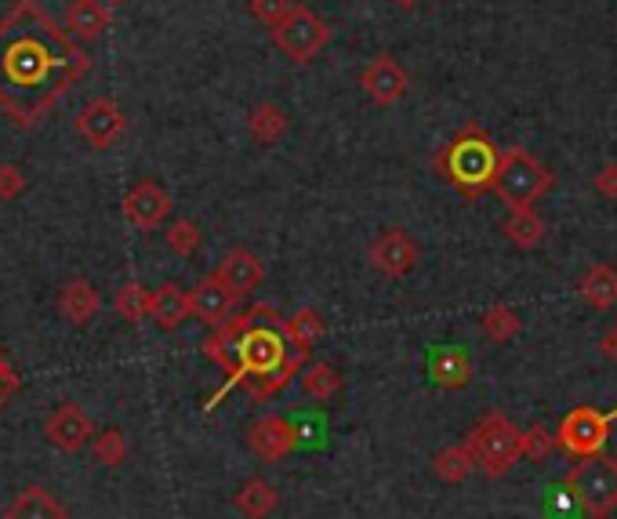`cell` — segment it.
I'll return each instance as SVG.
<instances>
[{
  "label": "cell",
  "mask_w": 617,
  "mask_h": 519,
  "mask_svg": "<svg viewBox=\"0 0 617 519\" xmlns=\"http://www.w3.org/2000/svg\"><path fill=\"white\" fill-rule=\"evenodd\" d=\"M91 70L84 48L37 0H16L0 19V110L33 127Z\"/></svg>",
  "instance_id": "6da1fadb"
},
{
  "label": "cell",
  "mask_w": 617,
  "mask_h": 519,
  "mask_svg": "<svg viewBox=\"0 0 617 519\" xmlns=\"http://www.w3.org/2000/svg\"><path fill=\"white\" fill-rule=\"evenodd\" d=\"M244 334H240V371L218 388V393L207 399V411H215L218 399H226L236 385H244L247 378H261V374L277 371L280 363L291 353V342L284 334V320L272 305H255L240 316Z\"/></svg>",
  "instance_id": "7a4b0ae2"
},
{
  "label": "cell",
  "mask_w": 617,
  "mask_h": 519,
  "mask_svg": "<svg viewBox=\"0 0 617 519\" xmlns=\"http://www.w3.org/2000/svg\"><path fill=\"white\" fill-rule=\"evenodd\" d=\"M497 164H502V157H497L494 142L483 135L480 127H462L436 157L440 175L448 178L462 197H483L487 189H494Z\"/></svg>",
  "instance_id": "3957f363"
},
{
  "label": "cell",
  "mask_w": 617,
  "mask_h": 519,
  "mask_svg": "<svg viewBox=\"0 0 617 519\" xmlns=\"http://www.w3.org/2000/svg\"><path fill=\"white\" fill-rule=\"evenodd\" d=\"M559 487L585 516L610 519L617 509V458H603V454L577 458Z\"/></svg>",
  "instance_id": "277c9868"
},
{
  "label": "cell",
  "mask_w": 617,
  "mask_h": 519,
  "mask_svg": "<svg viewBox=\"0 0 617 519\" xmlns=\"http://www.w3.org/2000/svg\"><path fill=\"white\" fill-rule=\"evenodd\" d=\"M465 444L476 458V469H483L491 479L508 476L512 465L523 458V433L497 411L483 414L476 429H469Z\"/></svg>",
  "instance_id": "5b68a950"
},
{
  "label": "cell",
  "mask_w": 617,
  "mask_h": 519,
  "mask_svg": "<svg viewBox=\"0 0 617 519\" xmlns=\"http://www.w3.org/2000/svg\"><path fill=\"white\" fill-rule=\"evenodd\" d=\"M548 186H553V175H548V167L542 160H534L531 153H523V149L502 153L494 189L508 207H531Z\"/></svg>",
  "instance_id": "8992f818"
},
{
  "label": "cell",
  "mask_w": 617,
  "mask_h": 519,
  "mask_svg": "<svg viewBox=\"0 0 617 519\" xmlns=\"http://www.w3.org/2000/svg\"><path fill=\"white\" fill-rule=\"evenodd\" d=\"M559 450H567L570 458H593L603 447H607L610 439V418L607 411H596V407H574L563 414L559 422Z\"/></svg>",
  "instance_id": "52a82bcc"
},
{
  "label": "cell",
  "mask_w": 617,
  "mask_h": 519,
  "mask_svg": "<svg viewBox=\"0 0 617 519\" xmlns=\"http://www.w3.org/2000/svg\"><path fill=\"white\" fill-rule=\"evenodd\" d=\"M327 37L331 33H327L323 19L312 15L309 8H295L280 25H272V41H277V48L295 62L317 59L323 51V44H327Z\"/></svg>",
  "instance_id": "ba28073f"
},
{
  "label": "cell",
  "mask_w": 617,
  "mask_h": 519,
  "mask_svg": "<svg viewBox=\"0 0 617 519\" xmlns=\"http://www.w3.org/2000/svg\"><path fill=\"white\" fill-rule=\"evenodd\" d=\"M247 447H251L261 461H284L287 454L298 450L295 422L287 414H266V418L251 422L247 429Z\"/></svg>",
  "instance_id": "9c48e42d"
},
{
  "label": "cell",
  "mask_w": 617,
  "mask_h": 519,
  "mask_svg": "<svg viewBox=\"0 0 617 519\" xmlns=\"http://www.w3.org/2000/svg\"><path fill=\"white\" fill-rule=\"evenodd\" d=\"M371 266L382 272V277L400 280V277H407V272L418 266V243L397 226L382 229L371 240Z\"/></svg>",
  "instance_id": "30bf717a"
},
{
  "label": "cell",
  "mask_w": 617,
  "mask_h": 519,
  "mask_svg": "<svg viewBox=\"0 0 617 519\" xmlns=\"http://www.w3.org/2000/svg\"><path fill=\"white\" fill-rule=\"evenodd\" d=\"M124 215H127V222L135 226V229H142V232L161 229L164 218L171 215V197H167V189L156 186L153 178L135 181V186L127 189V197H124Z\"/></svg>",
  "instance_id": "8fae6325"
},
{
  "label": "cell",
  "mask_w": 617,
  "mask_h": 519,
  "mask_svg": "<svg viewBox=\"0 0 617 519\" xmlns=\"http://www.w3.org/2000/svg\"><path fill=\"white\" fill-rule=\"evenodd\" d=\"M76 132L95 149H110L124 135V113L113 98H91L76 116Z\"/></svg>",
  "instance_id": "7c38bea8"
},
{
  "label": "cell",
  "mask_w": 617,
  "mask_h": 519,
  "mask_svg": "<svg viewBox=\"0 0 617 519\" xmlns=\"http://www.w3.org/2000/svg\"><path fill=\"white\" fill-rule=\"evenodd\" d=\"M193 298V316L207 323V328H222V323H229L236 313V302H240V294H236L226 280L212 272V277H204L196 288L189 291Z\"/></svg>",
  "instance_id": "4fadbf2b"
},
{
  "label": "cell",
  "mask_w": 617,
  "mask_h": 519,
  "mask_svg": "<svg viewBox=\"0 0 617 519\" xmlns=\"http://www.w3.org/2000/svg\"><path fill=\"white\" fill-rule=\"evenodd\" d=\"M44 436H48V444L55 450L76 454V450H84L91 439H95V425H91V418L76 404H62L44 422Z\"/></svg>",
  "instance_id": "5bb4252c"
},
{
  "label": "cell",
  "mask_w": 617,
  "mask_h": 519,
  "mask_svg": "<svg viewBox=\"0 0 617 519\" xmlns=\"http://www.w3.org/2000/svg\"><path fill=\"white\" fill-rule=\"evenodd\" d=\"M360 87L367 91V98L378 102V106H392L407 95V73L392 55H378L371 66L360 73Z\"/></svg>",
  "instance_id": "9a60e30c"
},
{
  "label": "cell",
  "mask_w": 617,
  "mask_h": 519,
  "mask_svg": "<svg viewBox=\"0 0 617 519\" xmlns=\"http://www.w3.org/2000/svg\"><path fill=\"white\" fill-rule=\"evenodd\" d=\"M429 378L440 388H465L472 382V360L462 345H432L429 349Z\"/></svg>",
  "instance_id": "2e32d148"
},
{
  "label": "cell",
  "mask_w": 617,
  "mask_h": 519,
  "mask_svg": "<svg viewBox=\"0 0 617 519\" xmlns=\"http://www.w3.org/2000/svg\"><path fill=\"white\" fill-rule=\"evenodd\" d=\"M110 8L102 4V0H70L65 4V15H62V25H65V33L73 37V41H99L102 33L110 30Z\"/></svg>",
  "instance_id": "e0dca14e"
},
{
  "label": "cell",
  "mask_w": 617,
  "mask_h": 519,
  "mask_svg": "<svg viewBox=\"0 0 617 519\" xmlns=\"http://www.w3.org/2000/svg\"><path fill=\"white\" fill-rule=\"evenodd\" d=\"M189 316H193V298H189V291H182L175 280H167L153 291L150 320L161 331H178Z\"/></svg>",
  "instance_id": "ac0fdd59"
},
{
  "label": "cell",
  "mask_w": 617,
  "mask_h": 519,
  "mask_svg": "<svg viewBox=\"0 0 617 519\" xmlns=\"http://www.w3.org/2000/svg\"><path fill=\"white\" fill-rule=\"evenodd\" d=\"M4 519H70L65 505L59 501L55 490L48 487H22L11 505L4 509Z\"/></svg>",
  "instance_id": "d6986e66"
},
{
  "label": "cell",
  "mask_w": 617,
  "mask_h": 519,
  "mask_svg": "<svg viewBox=\"0 0 617 519\" xmlns=\"http://www.w3.org/2000/svg\"><path fill=\"white\" fill-rule=\"evenodd\" d=\"M218 277L229 283V288L236 291V294H251V291H258L261 288V280H266V269H261V262L258 258L247 251V248H236V251H229L226 258H222L218 262Z\"/></svg>",
  "instance_id": "ffe728a7"
},
{
  "label": "cell",
  "mask_w": 617,
  "mask_h": 519,
  "mask_svg": "<svg viewBox=\"0 0 617 519\" xmlns=\"http://www.w3.org/2000/svg\"><path fill=\"white\" fill-rule=\"evenodd\" d=\"M240 334H244V320L236 316L229 323H222V328H215L212 339L204 342V356L215 360L229 378L240 371Z\"/></svg>",
  "instance_id": "44dd1931"
},
{
  "label": "cell",
  "mask_w": 617,
  "mask_h": 519,
  "mask_svg": "<svg viewBox=\"0 0 617 519\" xmlns=\"http://www.w3.org/2000/svg\"><path fill=\"white\" fill-rule=\"evenodd\" d=\"M309 360V353H301V349H291L287 353V360L280 363L277 371H269V374H261V378H247L244 388H247V396L255 399V404H266V399H272L277 393H284L287 385H291V378L301 371V363Z\"/></svg>",
  "instance_id": "7402d4cb"
},
{
  "label": "cell",
  "mask_w": 617,
  "mask_h": 519,
  "mask_svg": "<svg viewBox=\"0 0 617 519\" xmlns=\"http://www.w3.org/2000/svg\"><path fill=\"white\" fill-rule=\"evenodd\" d=\"M233 505H236V512L247 516V519H266V516L277 512L280 490L272 484H266V479H247V484L233 495Z\"/></svg>",
  "instance_id": "603a6c76"
},
{
  "label": "cell",
  "mask_w": 617,
  "mask_h": 519,
  "mask_svg": "<svg viewBox=\"0 0 617 519\" xmlns=\"http://www.w3.org/2000/svg\"><path fill=\"white\" fill-rule=\"evenodd\" d=\"M577 294L593 309H614L617 305V269L614 266H593L577 280Z\"/></svg>",
  "instance_id": "cb8c5ba5"
},
{
  "label": "cell",
  "mask_w": 617,
  "mask_h": 519,
  "mask_svg": "<svg viewBox=\"0 0 617 519\" xmlns=\"http://www.w3.org/2000/svg\"><path fill=\"white\" fill-rule=\"evenodd\" d=\"M323 331H327V320L320 309H298V313L291 320H284V334H287V342H291V349H301V353H312L317 349V342L323 339Z\"/></svg>",
  "instance_id": "d4e9b609"
},
{
  "label": "cell",
  "mask_w": 617,
  "mask_h": 519,
  "mask_svg": "<svg viewBox=\"0 0 617 519\" xmlns=\"http://www.w3.org/2000/svg\"><path fill=\"white\" fill-rule=\"evenodd\" d=\"M59 313L70 323H88L99 313V291L88 280H70L59 294Z\"/></svg>",
  "instance_id": "484cf974"
},
{
  "label": "cell",
  "mask_w": 617,
  "mask_h": 519,
  "mask_svg": "<svg viewBox=\"0 0 617 519\" xmlns=\"http://www.w3.org/2000/svg\"><path fill=\"white\" fill-rule=\"evenodd\" d=\"M505 237L516 243L520 251H531L545 240V222L534 207H512V215L505 218Z\"/></svg>",
  "instance_id": "4316f807"
},
{
  "label": "cell",
  "mask_w": 617,
  "mask_h": 519,
  "mask_svg": "<svg viewBox=\"0 0 617 519\" xmlns=\"http://www.w3.org/2000/svg\"><path fill=\"white\" fill-rule=\"evenodd\" d=\"M472 469H476V458H472L469 444H454L432 458V473H436L443 484H462V479H469Z\"/></svg>",
  "instance_id": "83f0119b"
},
{
  "label": "cell",
  "mask_w": 617,
  "mask_h": 519,
  "mask_svg": "<svg viewBox=\"0 0 617 519\" xmlns=\"http://www.w3.org/2000/svg\"><path fill=\"white\" fill-rule=\"evenodd\" d=\"M247 127H251V138L258 146H272V142H280L287 135V113L280 106H272V102H266V106H258L247 116Z\"/></svg>",
  "instance_id": "f1b7e54d"
},
{
  "label": "cell",
  "mask_w": 617,
  "mask_h": 519,
  "mask_svg": "<svg viewBox=\"0 0 617 519\" xmlns=\"http://www.w3.org/2000/svg\"><path fill=\"white\" fill-rule=\"evenodd\" d=\"M301 388H306L309 399H320L327 404L338 388H341V374L331 367V363H309L306 371H301Z\"/></svg>",
  "instance_id": "f546056e"
},
{
  "label": "cell",
  "mask_w": 617,
  "mask_h": 519,
  "mask_svg": "<svg viewBox=\"0 0 617 519\" xmlns=\"http://www.w3.org/2000/svg\"><path fill=\"white\" fill-rule=\"evenodd\" d=\"M150 302H153V291H146L142 288V283H124L121 291H116V313H121V320H127V323H142L150 316Z\"/></svg>",
  "instance_id": "4dcf8cb0"
},
{
  "label": "cell",
  "mask_w": 617,
  "mask_h": 519,
  "mask_svg": "<svg viewBox=\"0 0 617 519\" xmlns=\"http://www.w3.org/2000/svg\"><path fill=\"white\" fill-rule=\"evenodd\" d=\"M480 328L491 342H512L520 334V316L512 313L508 305H491L487 313L480 316Z\"/></svg>",
  "instance_id": "1f68e13d"
},
{
  "label": "cell",
  "mask_w": 617,
  "mask_h": 519,
  "mask_svg": "<svg viewBox=\"0 0 617 519\" xmlns=\"http://www.w3.org/2000/svg\"><path fill=\"white\" fill-rule=\"evenodd\" d=\"M291 422H295V433H298V447H306V450L323 447V439H327L323 411H301V414H295Z\"/></svg>",
  "instance_id": "d6a6232c"
},
{
  "label": "cell",
  "mask_w": 617,
  "mask_h": 519,
  "mask_svg": "<svg viewBox=\"0 0 617 519\" xmlns=\"http://www.w3.org/2000/svg\"><path fill=\"white\" fill-rule=\"evenodd\" d=\"M556 447H559V436L548 429V425H531V429L523 433V458L545 461Z\"/></svg>",
  "instance_id": "836d02e7"
},
{
  "label": "cell",
  "mask_w": 617,
  "mask_h": 519,
  "mask_svg": "<svg viewBox=\"0 0 617 519\" xmlns=\"http://www.w3.org/2000/svg\"><path fill=\"white\" fill-rule=\"evenodd\" d=\"M127 458V439L121 429H106L102 436H95V461L106 465V469H116Z\"/></svg>",
  "instance_id": "e575fe53"
},
{
  "label": "cell",
  "mask_w": 617,
  "mask_h": 519,
  "mask_svg": "<svg viewBox=\"0 0 617 519\" xmlns=\"http://www.w3.org/2000/svg\"><path fill=\"white\" fill-rule=\"evenodd\" d=\"M167 248L178 258L196 255V248H200V229H196L189 218H178V222L167 226Z\"/></svg>",
  "instance_id": "d590c367"
},
{
  "label": "cell",
  "mask_w": 617,
  "mask_h": 519,
  "mask_svg": "<svg viewBox=\"0 0 617 519\" xmlns=\"http://www.w3.org/2000/svg\"><path fill=\"white\" fill-rule=\"evenodd\" d=\"M295 8H298L295 0H251V15L258 22H266L269 30H272V25H280Z\"/></svg>",
  "instance_id": "8d00e7d4"
},
{
  "label": "cell",
  "mask_w": 617,
  "mask_h": 519,
  "mask_svg": "<svg viewBox=\"0 0 617 519\" xmlns=\"http://www.w3.org/2000/svg\"><path fill=\"white\" fill-rule=\"evenodd\" d=\"M22 193H25V175L16 164H0V200L11 204V200H19Z\"/></svg>",
  "instance_id": "74e56055"
},
{
  "label": "cell",
  "mask_w": 617,
  "mask_h": 519,
  "mask_svg": "<svg viewBox=\"0 0 617 519\" xmlns=\"http://www.w3.org/2000/svg\"><path fill=\"white\" fill-rule=\"evenodd\" d=\"M19 388H22V378L16 374V367H11V360L0 353V407H4Z\"/></svg>",
  "instance_id": "f35d334b"
},
{
  "label": "cell",
  "mask_w": 617,
  "mask_h": 519,
  "mask_svg": "<svg viewBox=\"0 0 617 519\" xmlns=\"http://www.w3.org/2000/svg\"><path fill=\"white\" fill-rule=\"evenodd\" d=\"M596 193H599V197H607V200L617 197V164L599 167V175H596Z\"/></svg>",
  "instance_id": "ab89813d"
},
{
  "label": "cell",
  "mask_w": 617,
  "mask_h": 519,
  "mask_svg": "<svg viewBox=\"0 0 617 519\" xmlns=\"http://www.w3.org/2000/svg\"><path fill=\"white\" fill-rule=\"evenodd\" d=\"M599 349H603V356H607L610 363H617V328L603 334V345Z\"/></svg>",
  "instance_id": "60d3db41"
},
{
  "label": "cell",
  "mask_w": 617,
  "mask_h": 519,
  "mask_svg": "<svg viewBox=\"0 0 617 519\" xmlns=\"http://www.w3.org/2000/svg\"><path fill=\"white\" fill-rule=\"evenodd\" d=\"M397 4H400V8H414V4H418V0H397Z\"/></svg>",
  "instance_id": "b9f144b4"
},
{
  "label": "cell",
  "mask_w": 617,
  "mask_h": 519,
  "mask_svg": "<svg viewBox=\"0 0 617 519\" xmlns=\"http://www.w3.org/2000/svg\"><path fill=\"white\" fill-rule=\"evenodd\" d=\"M106 4H124V0H106Z\"/></svg>",
  "instance_id": "7bdbcfd3"
}]
</instances>
